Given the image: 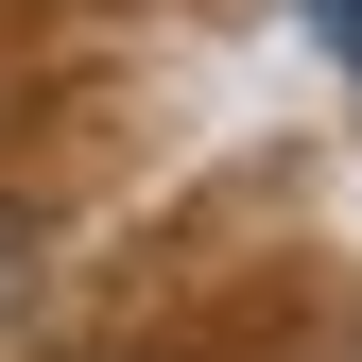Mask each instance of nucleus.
I'll return each mask as SVG.
<instances>
[{
    "label": "nucleus",
    "mask_w": 362,
    "mask_h": 362,
    "mask_svg": "<svg viewBox=\"0 0 362 362\" xmlns=\"http://www.w3.org/2000/svg\"><path fill=\"white\" fill-rule=\"evenodd\" d=\"M35 293H52V207H0V345L35 328Z\"/></svg>",
    "instance_id": "1"
}]
</instances>
